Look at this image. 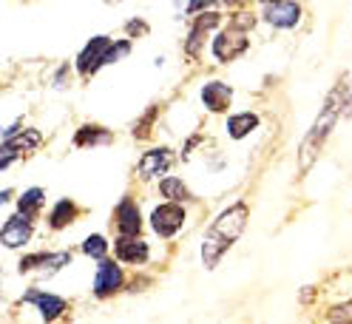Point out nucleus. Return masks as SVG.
I'll list each match as a JSON object with an SVG mask.
<instances>
[{
    "instance_id": "31",
    "label": "nucleus",
    "mask_w": 352,
    "mask_h": 324,
    "mask_svg": "<svg viewBox=\"0 0 352 324\" xmlns=\"http://www.w3.org/2000/svg\"><path fill=\"white\" fill-rule=\"evenodd\" d=\"M225 3H228V6H239V3H241V0H225Z\"/></svg>"
},
{
    "instance_id": "14",
    "label": "nucleus",
    "mask_w": 352,
    "mask_h": 324,
    "mask_svg": "<svg viewBox=\"0 0 352 324\" xmlns=\"http://www.w3.org/2000/svg\"><path fill=\"white\" fill-rule=\"evenodd\" d=\"M114 225H117V233H120V236H140V230H142V216H140L137 202L131 199V197H125V199L117 205V210H114Z\"/></svg>"
},
{
    "instance_id": "22",
    "label": "nucleus",
    "mask_w": 352,
    "mask_h": 324,
    "mask_svg": "<svg viewBox=\"0 0 352 324\" xmlns=\"http://www.w3.org/2000/svg\"><path fill=\"white\" fill-rule=\"evenodd\" d=\"M82 253L85 256H91V259H100L108 253V242H105V236H100V233H94V236H88V239L82 242Z\"/></svg>"
},
{
    "instance_id": "6",
    "label": "nucleus",
    "mask_w": 352,
    "mask_h": 324,
    "mask_svg": "<svg viewBox=\"0 0 352 324\" xmlns=\"http://www.w3.org/2000/svg\"><path fill=\"white\" fill-rule=\"evenodd\" d=\"M65 265H72V250H60V253H29L20 259V265L17 270L20 273H43V276H52L57 273L60 268Z\"/></svg>"
},
{
    "instance_id": "21",
    "label": "nucleus",
    "mask_w": 352,
    "mask_h": 324,
    "mask_svg": "<svg viewBox=\"0 0 352 324\" xmlns=\"http://www.w3.org/2000/svg\"><path fill=\"white\" fill-rule=\"evenodd\" d=\"M6 142L17 145L20 151H34V148L43 142V134L37 131V128H20V131H17L12 140H6Z\"/></svg>"
},
{
    "instance_id": "1",
    "label": "nucleus",
    "mask_w": 352,
    "mask_h": 324,
    "mask_svg": "<svg viewBox=\"0 0 352 324\" xmlns=\"http://www.w3.org/2000/svg\"><path fill=\"white\" fill-rule=\"evenodd\" d=\"M245 225H248V205L245 202H236L216 216L213 225L205 233V239H202V265L208 270H213L219 265V259L236 245Z\"/></svg>"
},
{
    "instance_id": "8",
    "label": "nucleus",
    "mask_w": 352,
    "mask_h": 324,
    "mask_svg": "<svg viewBox=\"0 0 352 324\" xmlns=\"http://www.w3.org/2000/svg\"><path fill=\"white\" fill-rule=\"evenodd\" d=\"M108 46H111V37L100 34V37H94V40L80 52V57H77V72H80L82 80L94 77V74L105 66V52H108Z\"/></svg>"
},
{
    "instance_id": "27",
    "label": "nucleus",
    "mask_w": 352,
    "mask_h": 324,
    "mask_svg": "<svg viewBox=\"0 0 352 324\" xmlns=\"http://www.w3.org/2000/svg\"><path fill=\"white\" fill-rule=\"evenodd\" d=\"M216 3V0H190V3H188V14H199V12H205V9H210Z\"/></svg>"
},
{
    "instance_id": "32",
    "label": "nucleus",
    "mask_w": 352,
    "mask_h": 324,
    "mask_svg": "<svg viewBox=\"0 0 352 324\" xmlns=\"http://www.w3.org/2000/svg\"><path fill=\"white\" fill-rule=\"evenodd\" d=\"M261 3H278V0H261Z\"/></svg>"
},
{
    "instance_id": "15",
    "label": "nucleus",
    "mask_w": 352,
    "mask_h": 324,
    "mask_svg": "<svg viewBox=\"0 0 352 324\" xmlns=\"http://www.w3.org/2000/svg\"><path fill=\"white\" fill-rule=\"evenodd\" d=\"M230 100H233V89H230L228 83H222V80H210V83L202 85V102H205V108H208L210 114H222V111H228Z\"/></svg>"
},
{
    "instance_id": "4",
    "label": "nucleus",
    "mask_w": 352,
    "mask_h": 324,
    "mask_svg": "<svg viewBox=\"0 0 352 324\" xmlns=\"http://www.w3.org/2000/svg\"><path fill=\"white\" fill-rule=\"evenodd\" d=\"M185 208L179 205V202H165V205H157L153 208V213H151V228L157 230L162 239H170V236H176L182 230V225H185Z\"/></svg>"
},
{
    "instance_id": "11",
    "label": "nucleus",
    "mask_w": 352,
    "mask_h": 324,
    "mask_svg": "<svg viewBox=\"0 0 352 324\" xmlns=\"http://www.w3.org/2000/svg\"><path fill=\"white\" fill-rule=\"evenodd\" d=\"M219 20H222V17H219L216 12H210V9L196 14V20H193V29H190V34H188V40H185V52H188V57H199V52H202V43H205L208 32L219 26Z\"/></svg>"
},
{
    "instance_id": "17",
    "label": "nucleus",
    "mask_w": 352,
    "mask_h": 324,
    "mask_svg": "<svg viewBox=\"0 0 352 324\" xmlns=\"http://www.w3.org/2000/svg\"><path fill=\"white\" fill-rule=\"evenodd\" d=\"M114 142V134L108 131L102 125H82L80 131L74 134V145L82 148V145H108Z\"/></svg>"
},
{
    "instance_id": "3",
    "label": "nucleus",
    "mask_w": 352,
    "mask_h": 324,
    "mask_svg": "<svg viewBox=\"0 0 352 324\" xmlns=\"http://www.w3.org/2000/svg\"><path fill=\"white\" fill-rule=\"evenodd\" d=\"M250 49V37H248V29H241L236 23H230L228 29H222L216 37H213V54L219 63H230L236 57H241Z\"/></svg>"
},
{
    "instance_id": "2",
    "label": "nucleus",
    "mask_w": 352,
    "mask_h": 324,
    "mask_svg": "<svg viewBox=\"0 0 352 324\" xmlns=\"http://www.w3.org/2000/svg\"><path fill=\"white\" fill-rule=\"evenodd\" d=\"M344 102H346V89L338 83L336 89L327 94V100H324V105H321V111H318L313 128L307 131V137H304L301 145H298V171H301V174H307V171L313 168L318 151L324 148L327 137L333 134V128H336V122H338V114H341Z\"/></svg>"
},
{
    "instance_id": "9",
    "label": "nucleus",
    "mask_w": 352,
    "mask_h": 324,
    "mask_svg": "<svg viewBox=\"0 0 352 324\" xmlns=\"http://www.w3.org/2000/svg\"><path fill=\"white\" fill-rule=\"evenodd\" d=\"M173 162V154H170V148H151L142 154L140 165H137V174L140 180H157V177H165L168 174V168Z\"/></svg>"
},
{
    "instance_id": "12",
    "label": "nucleus",
    "mask_w": 352,
    "mask_h": 324,
    "mask_svg": "<svg viewBox=\"0 0 352 324\" xmlns=\"http://www.w3.org/2000/svg\"><path fill=\"white\" fill-rule=\"evenodd\" d=\"M114 256L122 265H145L148 256H151V248H148V242L140 239V236H117Z\"/></svg>"
},
{
    "instance_id": "19",
    "label": "nucleus",
    "mask_w": 352,
    "mask_h": 324,
    "mask_svg": "<svg viewBox=\"0 0 352 324\" xmlns=\"http://www.w3.org/2000/svg\"><path fill=\"white\" fill-rule=\"evenodd\" d=\"M43 199H46V191H43V188H29V191H23L17 197V210L32 216V219H37L40 208H43Z\"/></svg>"
},
{
    "instance_id": "16",
    "label": "nucleus",
    "mask_w": 352,
    "mask_h": 324,
    "mask_svg": "<svg viewBox=\"0 0 352 324\" xmlns=\"http://www.w3.org/2000/svg\"><path fill=\"white\" fill-rule=\"evenodd\" d=\"M80 213H82V208H80L74 199H60V202L49 210V228H52V230L69 228L72 222L80 219Z\"/></svg>"
},
{
    "instance_id": "24",
    "label": "nucleus",
    "mask_w": 352,
    "mask_h": 324,
    "mask_svg": "<svg viewBox=\"0 0 352 324\" xmlns=\"http://www.w3.org/2000/svg\"><path fill=\"white\" fill-rule=\"evenodd\" d=\"M20 154H23V151H20L17 145H12V142H6V140L0 142V171H6Z\"/></svg>"
},
{
    "instance_id": "26",
    "label": "nucleus",
    "mask_w": 352,
    "mask_h": 324,
    "mask_svg": "<svg viewBox=\"0 0 352 324\" xmlns=\"http://www.w3.org/2000/svg\"><path fill=\"white\" fill-rule=\"evenodd\" d=\"M329 321H352V301H346V305H338L336 310L327 313Z\"/></svg>"
},
{
    "instance_id": "13",
    "label": "nucleus",
    "mask_w": 352,
    "mask_h": 324,
    "mask_svg": "<svg viewBox=\"0 0 352 324\" xmlns=\"http://www.w3.org/2000/svg\"><path fill=\"white\" fill-rule=\"evenodd\" d=\"M264 20L276 29H296L301 23V6L296 0H278V3H270V9L264 12Z\"/></svg>"
},
{
    "instance_id": "10",
    "label": "nucleus",
    "mask_w": 352,
    "mask_h": 324,
    "mask_svg": "<svg viewBox=\"0 0 352 324\" xmlns=\"http://www.w3.org/2000/svg\"><path fill=\"white\" fill-rule=\"evenodd\" d=\"M26 305H34L40 310V318L43 321H54L60 318L65 310H69V301H65L63 296H54V293H46V290H29L23 296Z\"/></svg>"
},
{
    "instance_id": "28",
    "label": "nucleus",
    "mask_w": 352,
    "mask_h": 324,
    "mask_svg": "<svg viewBox=\"0 0 352 324\" xmlns=\"http://www.w3.org/2000/svg\"><path fill=\"white\" fill-rule=\"evenodd\" d=\"M125 29H128L131 34H145V32H148V23H142V20H131Z\"/></svg>"
},
{
    "instance_id": "18",
    "label": "nucleus",
    "mask_w": 352,
    "mask_h": 324,
    "mask_svg": "<svg viewBox=\"0 0 352 324\" xmlns=\"http://www.w3.org/2000/svg\"><path fill=\"white\" fill-rule=\"evenodd\" d=\"M256 128H258V117L250 114V111H241V114L228 117V134L233 140H245L250 131H256Z\"/></svg>"
},
{
    "instance_id": "23",
    "label": "nucleus",
    "mask_w": 352,
    "mask_h": 324,
    "mask_svg": "<svg viewBox=\"0 0 352 324\" xmlns=\"http://www.w3.org/2000/svg\"><path fill=\"white\" fill-rule=\"evenodd\" d=\"M131 52V40H111V46H108V52H105V66H111V63H120L125 54Z\"/></svg>"
},
{
    "instance_id": "5",
    "label": "nucleus",
    "mask_w": 352,
    "mask_h": 324,
    "mask_svg": "<svg viewBox=\"0 0 352 324\" xmlns=\"http://www.w3.org/2000/svg\"><path fill=\"white\" fill-rule=\"evenodd\" d=\"M32 233H34V219L17 210L14 216H9L3 222V228H0V245L9 248V250H17L32 239Z\"/></svg>"
},
{
    "instance_id": "30",
    "label": "nucleus",
    "mask_w": 352,
    "mask_h": 324,
    "mask_svg": "<svg viewBox=\"0 0 352 324\" xmlns=\"http://www.w3.org/2000/svg\"><path fill=\"white\" fill-rule=\"evenodd\" d=\"M12 197H14V191H12V188H6V191H0V205H6V202H9Z\"/></svg>"
},
{
    "instance_id": "29",
    "label": "nucleus",
    "mask_w": 352,
    "mask_h": 324,
    "mask_svg": "<svg viewBox=\"0 0 352 324\" xmlns=\"http://www.w3.org/2000/svg\"><path fill=\"white\" fill-rule=\"evenodd\" d=\"M20 128H23V122H20V120H17V122H12L9 128H3V134H0V137H3V140H12V137H14L17 131H20Z\"/></svg>"
},
{
    "instance_id": "7",
    "label": "nucleus",
    "mask_w": 352,
    "mask_h": 324,
    "mask_svg": "<svg viewBox=\"0 0 352 324\" xmlns=\"http://www.w3.org/2000/svg\"><path fill=\"white\" fill-rule=\"evenodd\" d=\"M125 285V276H122V268L114 262V259H100L97 265V276H94V296L97 299H108L120 293Z\"/></svg>"
},
{
    "instance_id": "33",
    "label": "nucleus",
    "mask_w": 352,
    "mask_h": 324,
    "mask_svg": "<svg viewBox=\"0 0 352 324\" xmlns=\"http://www.w3.org/2000/svg\"><path fill=\"white\" fill-rule=\"evenodd\" d=\"M346 102H349V105H352V94H349V100H346Z\"/></svg>"
},
{
    "instance_id": "25",
    "label": "nucleus",
    "mask_w": 352,
    "mask_h": 324,
    "mask_svg": "<svg viewBox=\"0 0 352 324\" xmlns=\"http://www.w3.org/2000/svg\"><path fill=\"white\" fill-rule=\"evenodd\" d=\"M153 117H157V105L148 108V114L134 125V137H137V140H145V137L151 134V122H153Z\"/></svg>"
},
{
    "instance_id": "20",
    "label": "nucleus",
    "mask_w": 352,
    "mask_h": 324,
    "mask_svg": "<svg viewBox=\"0 0 352 324\" xmlns=\"http://www.w3.org/2000/svg\"><path fill=\"white\" fill-rule=\"evenodd\" d=\"M160 193L165 199H170V202H190L193 197H190V191H188V185L179 180V177H165L162 182H160Z\"/></svg>"
}]
</instances>
